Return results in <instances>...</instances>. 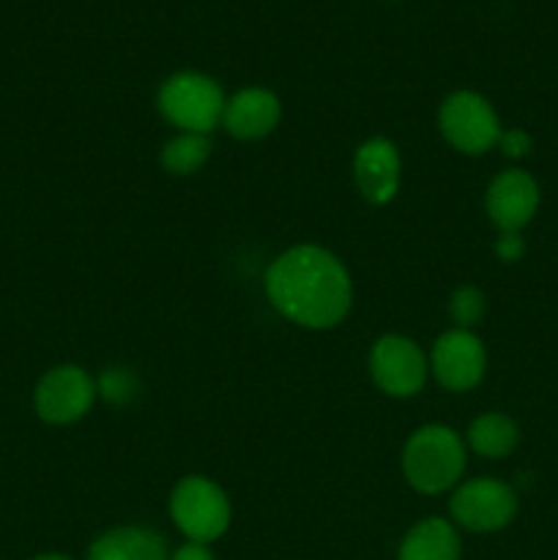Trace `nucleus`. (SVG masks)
<instances>
[{"mask_svg": "<svg viewBox=\"0 0 558 560\" xmlns=\"http://www.w3.org/2000/svg\"><path fill=\"white\" fill-rule=\"evenodd\" d=\"M463 545L454 523L443 517H427L405 534L397 560H460Z\"/></svg>", "mask_w": 558, "mask_h": 560, "instance_id": "obj_14", "label": "nucleus"}, {"mask_svg": "<svg viewBox=\"0 0 558 560\" xmlns=\"http://www.w3.org/2000/svg\"><path fill=\"white\" fill-rule=\"evenodd\" d=\"M282 120V102L268 88H241L224 102L222 126L235 140H263L271 135Z\"/></svg>", "mask_w": 558, "mask_h": 560, "instance_id": "obj_12", "label": "nucleus"}, {"mask_svg": "<svg viewBox=\"0 0 558 560\" xmlns=\"http://www.w3.org/2000/svg\"><path fill=\"white\" fill-rule=\"evenodd\" d=\"M430 372L446 392H470L487 372L485 342L474 331L449 328L432 345Z\"/></svg>", "mask_w": 558, "mask_h": 560, "instance_id": "obj_9", "label": "nucleus"}, {"mask_svg": "<svg viewBox=\"0 0 558 560\" xmlns=\"http://www.w3.org/2000/svg\"><path fill=\"white\" fill-rule=\"evenodd\" d=\"M170 560H213V552L208 550V545H200V541H186V545H181L173 552Z\"/></svg>", "mask_w": 558, "mask_h": 560, "instance_id": "obj_21", "label": "nucleus"}, {"mask_svg": "<svg viewBox=\"0 0 558 560\" xmlns=\"http://www.w3.org/2000/svg\"><path fill=\"white\" fill-rule=\"evenodd\" d=\"M403 476L421 495H441L460 485L468 465V446L446 424H425L405 441Z\"/></svg>", "mask_w": 558, "mask_h": 560, "instance_id": "obj_2", "label": "nucleus"}, {"mask_svg": "<svg viewBox=\"0 0 558 560\" xmlns=\"http://www.w3.org/2000/svg\"><path fill=\"white\" fill-rule=\"evenodd\" d=\"M539 202V184L534 175L520 167L498 173L485 191L487 217L498 233H520L536 217Z\"/></svg>", "mask_w": 558, "mask_h": 560, "instance_id": "obj_10", "label": "nucleus"}, {"mask_svg": "<svg viewBox=\"0 0 558 560\" xmlns=\"http://www.w3.org/2000/svg\"><path fill=\"white\" fill-rule=\"evenodd\" d=\"M31 560H71L69 556H60V552H44V556H36Z\"/></svg>", "mask_w": 558, "mask_h": 560, "instance_id": "obj_22", "label": "nucleus"}, {"mask_svg": "<svg viewBox=\"0 0 558 560\" xmlns=\"http://www.w3.org/2000/svg\"><path fill=\"white\" fill-rule=\"evenodd\" d=\"M224 93L217 80L200 71H178L159 88L156 107L162 118L178 131L208 135L222 124Z\"/></svg>", "mask_w": 558, "mask_h": 560, "instance_id": "obj_3", "label": "nucleus"}, {"mask_svg": "<svg viewBox=\"0 0 558 560\" xmlns=\"http://www.w3.org/2000/svg\"><path fill=\"white\" fill-rule=\"evenodd\" d=\"M266 295L274 310L295 326L326 331L353 306V282L334 252L317 244L290 246L266 268Z\"/></svg>", "mask_w": 558, "mask_h": 560, "instance_id": "obj_1", "label": "nucleus"}, {"mask_svg": "<svg viewBox=\"0 0 558 560\" xmlns=\"http://www.w3.org/2000/svg\"><path fill=\"white\" fill-rule=\"evenodd\" d=\"M88 560H170L162 536L140 525H124L98 536Z\"/></svg>", "mask_w": 558, "mask_h": 560, "instance_id": "obj_13", "label": "nucleus"}, {"mask_svg": "<svg viewBox=\"0 0 558 560\" xmlns=\"http://www.w3.org/2000/svg\"><path fill=\"white\" fill-rule=\"evenodd\" d=\"M98 397L91 372L77 364H58L38 377L33 388V410L53 427L74 424L91 413Z\"/></svg>", "mask_w": 558, "mask_h": 560, "instance_id": "obj_6", "label": "nucleus"}, {"mask_svg": "<svg viewBox=\"0 0 558 560\" xmlns=\"http://www.w3.org/2000/svg\"><path fill=\"white\" fill-rule=\"evenodd\" d=\"M370 375L388 397H416L430 375V359L414 339L403 334H383L370 350Z\"/></svg>", "mask_w": 558, "mask_h": 560, "instance_id": "obj_8", "label": "nucleus"}, {"mask_svg": "<svg viewBox=\"0 0 558 560\" xmlns=\"http://www.w3.org/2000/svg\"><path fill=\"white\" fill-rule=\"evenodd\" d=\"M498 148H501V153L507 159H525L534 151V140H531V135L525 129H503Z\"/></svg>", "mask_w": 558, "mask_h": 560, "instance_id": "obj_19", "label": "nucleus"}, {"mask_svg": "<svg viewBox=\"0 0 558 560\" xmlns=\"http://www.w3.org/2000/svg\"><path fill=\"white\" fill-rule=\"evenodd\" d=\"M449 320L452 328H465V331H474V326H479L481 317L487 312V299L479 288L474 284H463L452 293L449 299Z\"/></svg>", "mask_w": 558, "mask_h": 560, "instance_id": "obj_17", "label": "nucleus"}, {"mask_svg": "<svg viewBox=\"0 0 558 560\" xmlns=\"http://www.w3.org/2000/svg\"><path fill=\"white\" fill-rule=\"evenodd\" d=\"M208 156H211V140L208 135H189V131H178L173 140H167L159 153V162H162L164 173L178 175H195L197 170L206 167Z\"/></svg>", "mask_w": 558, "mask_h": 560, "instance_id": "obj_16", "label": "nucleus"}, {"mask_svg": "<svg viewBox=\"0 0 558 560\" xmlns=\"http://www.w3.org/2000/svg\"><path fill=\"white\" fill-rule=\"evenodd\" d=\"M98 397L109 405H129L140 394V377L126 366H109L96 381Z\"/></svg>", "mask_w": 558, "mask_h": 560, "instance_id": "obj_18", "label": "nucleus"}, {"mask_svg": "<svg viewBox=\"0 0 558 560\" xmlns=\"http://www.w3.org/2000/svg\"><path fill=\"white\" fill-rule=\"evenodd\" d=\"M438 129L454 151L485 156L501 140V118L496 107L476 91H454L438 107Z\"/></svg>", "mask_w": 558, "mask_h": 560, "instance_id": "obj_5", "label": "nucleus"}, {"mask_svg": "<svg viewBox=\"0 0 558 560\" xmlns=\"http://www.w3.org/2000/svg\"><path fill=\"white\" fill-rule=\"evenodd\" d=\"M496 255L503 262H518L525 255V241L520 233H501L496 241Z\"/></svg>", "mask_w": 558, "mask_h": 560, "instance_id": "obj_20", "label": "nucleus"}, {"mask_svg": "<svg viewBox=\"0 0 558 560\" xmlns=\"http://www.w3.org/2000/svg\"><path fill=\"white\" fill-rule=\"evenodd\" d=\"M353 180L370 206H388L397 197L403 180V159L397 145L386 137L361 142L353 153Z\"/></svg>", "mask_w": 558, "mask_h": 560, "instance_id": "obj_11", "label": "nucleus"}, {"mask_svg": "<svg viewBox=\"0 0 558 560\" xmlns=\"http://www.w3.org/2000/svg\"><path fill=\"white\" fill-rule=\"evenodd\" d=\"M170 517L186 541L211 545L228 534L233 509L217 481L191 474L184 476L170 492Z\"/></svg>", "mask_w": 558, "mask_h": 560, "instance_id": "obj_4", "label": "nucleus"}, {"mask_svg": "<svg viewBox=\"0 0 558 560\" xmlns=\"http://www.w3.org/2000/svg\"><path fill=\"white\" fill-rule=\"evenodd\" d=\"M520 427L512 416L487 410L476 416L465 432V446L485 459H503L520 446Z\"/></svg>", "mask_w": 558, "mask_h": 560, "instance_id": "obj_15", "label": "nucleus"}, {"mask_svg": "<svg viewBox=\"0 0 558 560\" xmlns=\"http://www.w3.org/2000/svg\"><path fill=\"white\" fill-rule=\"evenodd\" d=\"M520 498L507 481L492 479H470L454 487L449 512L460 528L470 534H496L503 530L514 517H518Z\"/></svg>", "mask_w": 558, "mask_h": 560, "instance_id": "obj_7", "label": "nucleus"}]
</instances>
